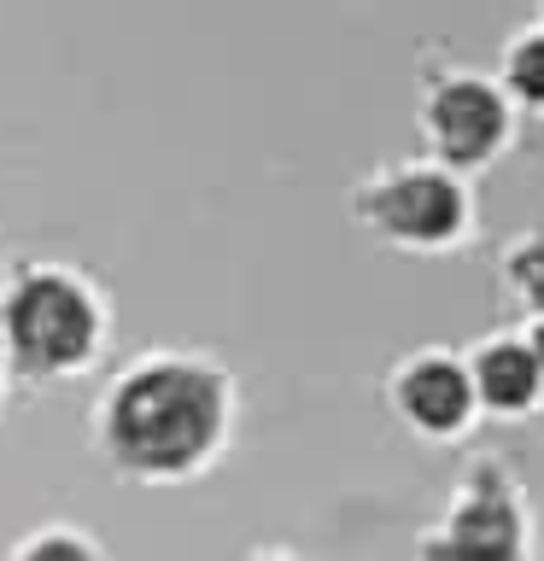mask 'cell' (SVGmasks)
<instances>
[{
	"label": "cell",
	"instance_id": "obj_5",
	"mask_svg": "<svg viewBox=\"0 0 544 561\" xmlns=\"http://www.w3.org/2000/svg\"><path fill=\"white\" fill-rule=\"evenodd\" d=\"M428 561H521V503L498 468H474L445 526L428 538Z\"/></svg>",
	"mask_w": 544,
	"mask_h": 561
},
{
	"label": "cell",
	"instance_id": "obj_11",
	"mask_svg": "<svg viewBox=\"0 0 544 561\" xmlns=\"http://www.w3.org/2000/svg\"><path fill=\"white\" fill-rule=\"evenodd\" d=\"M526 351H533V363H539V375H544V322L526 328Z\"/></svg>",
	"mask_w": 544,
	"mask_h": 561
},
{
	"label": "cell",
	"instance_id": "obj_12",
	"mask_svg": "<svg viewBox=\"0 0 544 561\" xmlns=\"http://www.w3.org/2000/svg\"><path fill=\"white\" fill-rule=\"evenodd\" d=\"M258 561H287V556H258Z\"/></svg>",
	"mask_w": 544,
	"mask_h": 561
},
{
	"label": "cell",
	"instance_id": "obj_10",
	"mask_svg": "<svg viewBox=\"0 0 544 561\" xmlns=\"http://www.w3.org/2000/svg\"><path fill=\"white\" fill-rule=\"evenodd\" d=\"M18 561H100L77 533H42V538H30L24 550H18Z\"/></svg>",
	"mask_w": 544,
	"mask_h": 561
},
{
	"label": "cell",
	"instance_id": "obj_9",
	"mask_svg": "<svg viewBox=\"0 0 544 561\" xmlns=\"http://www.w3.org/2000/svg\"><path fill=\"white\" fill-rule=\"evenodd\" d=\"M503 280L515 293L521 310H533V322H544V240H515L503 257Z\"/></svg>",
	"mask_w": 544,
	"mask_h": 561
},
{
	"label": "cell",
	"instance_id": "obj_2",
	"mask_svg": "<svg viewBox=\"0 0 544 561\" xmlns=\"http://www.w3.org/2000/svg\"><path fill=\"white\" fill-rule=\"evenodd\" d=\"M0 333L24 375H77L105 340V305L77 270L35 263L0 298Z\"/></svg>",
	"mask_w": 544,
	"mask_h": 561
},
{
	"label": "cell",
	"instance_id": "obj_13",
	"mask_svg": "<svg viewBox=\"0 0 544 561\" xmlns=\"http://www.w3.org/2000/svg\"><path fill=\"white\" fill-rule=\"evenodd\" d=\"M539 30H544V24H539Z\"/></svg>",
	"mask_w": 544,
	"mask_h": 561
},
{
	"label": "cell",
	"instance_id": "obj_4",
	"mask_svg": "<svg viewBox=\"0 0 544 561\" xmlns=\"http://www.w3.org/2000/svg\"><path fill=\"white\" fill-rule=\"evenodd\" d=\"M421 135H428L439 170L451 175L491 164L509 135V100L498 94V82L474 77V70H451L421 100Z\"/></svg>",
	"mask_w": 544,
	"mask_h": 561
},
{
	"label": "cell",
	"instance_id": "obj_1",
	"mask_svg": "<svg viewBox=\"0 0 544 561\" xmlns=\"http://www.w3.org/2000/svg\"><path fill=\"white\" fill-rule=\"evenodd\" d=\"M228 421V380L217 363L158 351L129 363L100 398V445L123 473L175 480L217 450Z\"/></svg>",
	"mask_w": 544,
	"mask_h": 561
},
{
	"label": "cell",
	"instance_id": "obj_8",
	"mask_svg": "<svg viewBox=\"0 0 544 561\" xmlns=\"http://www.w3.org/2000/svg\"><path fill=\"white\" fill-rule=\"evenodd\" d=\"M503 94L544 112V30H521L503 47Z\"/></svg>",
	"mask_w": 544,
	"mask_h": 561
},
{
	"label": "cell",
	"instance_id": "obj_7",
	"mask_svg": "<svg viewBox=\"0 0 544 561\" xmlns=\"http://www.w3.org/2000/svg\"><path fill=\"white\" fill-rule=\"evenodd\" d=\"M463 368H468L474 403H486L491 415H521L544 398V375H539L526 340H486Z\"/></svg>",
	"mask_w": 544,
	"mask_h": 561
},
{
	"label": "cell",
	"instance_id": "obj_6",
	"mask_svg": "<svg viewBox=\"0 0 544 561\" xmlns=\"http://www.w3.org/2000/svg\"><path fill=\"white\" fill-rule=\"evenodd\" d=\"M393 410L428 438H451L468 427L474 392H468V368L456 351H416L393 368Z\"/></svg>",
	"mask_w": 544,
	"mask_h": 561
},
{
	"label": "cell",
	"instance_id": "obj_3",
	"mask_svg": "<svg viewBox=\"0 0 544 561\" xmlns=\"http://www.w3.org/2000/svg\"><path fill=\"white\" fill-rule=\"evenodd\" d=\"M358 217L381 240L410 252H445L468 228V187L439 164H393L369 175L358 193Z\"/></svg>",
	"mask_w": 544,
	"mask_h": 561
}]
</instances>
